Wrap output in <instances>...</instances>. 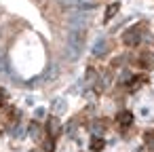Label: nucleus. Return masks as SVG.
<instances>
[{
	"instance_id": "1",
	"label": "nucleus",
	"mask_w": 154,
	"mask_h": 152,
	"mask_svg": "<svg viewBox=\"0 0 154 152\" xmlns=\"http://www.w3.org/2000/svg\"><path fill=\"white\" fill-rule=\"evenodd\" d=\"M139 40H141L139 28H129V30L122 34V42H125V47H129V49H135V47L139 45Z\"/></svg>"
},
{
	"instance_id": "2",
	"label": "nucleus",
	"mask_w": 154,
	"mask_h": 152,
	"mask_svg": "<svg viewBox=\"0 0 154 152\" xmlns=\"http://www.w3.org/2000/svg\"><path fill=\"white\" fill-rule=\"evenodd\" d=\"M45 131H47V135H51L53 139H57L59 133H61V125H59V120H57L55 116H49V120H47V125H45Z\"/></svg>"
},
{
	"instance_id": "3",
	"label": "nucleus",
	"mask_w": 154,
	"mask_h": 152,
	"mask_svg": "<svg viewBox=\"0 0 154 152\" xmlns=\"http://www.w3.org/2000/svg\"><path fill=\"white\" fill-rule=\"evenodd\" d=\"M116 125H118V129H129V127L133 125V114H131L129 110L118 112V114H116Z\"/></svg>"
},
{
	"instance_id": "4",
	"label": "nucleus",
	"mask_w": 154,
	"mask_h": 152,
	"mask_svg": "<svg viewBox=\"0 0 154 152\" xmlns=\"http://www.w3.org/2000/svg\"><path fill=\"white\" fill-rule=\"evenodd\" d=\"M137 66L143 68V70H150V68H154V57L150 53H143V55L137 57Z\"/></svg>"
},
{
	"instance_id": "5",
	"label": "nucleus",
	"mask_w": 154,
	"mask_h": 152,
	"mask_svg": "<svg viewBox=\"0 0 154 152\" xmlns=\"http://www.w3.org/2000/svg\"><path fill=\"white\" fill-rule=\"evenodd\" d=\"M143 82H146V76H131V78L127 80V85H125V87H127L129 91H135V89H139Z\"/></svg>"
},
{
	"instance_id": "6",
	"label": "nucleus",
	"mask_w": 154,
	"mask_h": 152,
	"mask_svg": "<svg viewBox=\"0 0 154 152\" xmlns=\"http://www.w3.org/2000/svg\"><path fill=\"white\" fill-rule=\"evenodd\" d=\"M89 148H91L93 152H101V150L106 148V139H103V137H99V135H93V137H91Z\"/></svg>"
},
{
	"instance_id": "7",
	"label": "nucleus",
	"mask_w": 154,
	"mask_h": 152,
	"mask_svg": "<svg viewBox=\"0 0 154 152\" xmlns=\"http://www.w3.org/2000/svg\"><path fill=\"white\" fill-rule=\"evenodd\" d=\"M5 118H7V123H17L19 120V110L17 108H13V106H9L7 110H5Z\"/></svg>"
},
{
	"instance_id": "8",
	"label": "nucleus",
	"mask_w": 154,
	"mask_h": 152,
	"mask_svg": "<svg viewBox=\"0 0 154 152\" xmlns=\"http://www.w3.org/2000/svg\"><path fill=\"white\" fill-rule=\"evenodd\" d=\"M30 131H32L34 139H40V137H42V129H40V125H38V123H32V125H30Z\"/></svg>"
},
{
	"instance_id": "9",
	"label": "nucleus",
	"mask_w": 154,
	"mask_h": 152,
	"mask_svg": "<svg viewBox=\"0 0 154 152\" xmlns=\"http://www.w3.org/2000/svg\"><path fill=\"white\" fill-rule=\"evenodd\" d=\"M45 152H55V139L51 135H47V139H45Z\"/></svg>"
},
{
	"instance_id": "10",
	"label": "nucleus",
	"mask_w": 154,
	"mask_h": 152,
	"mask_svg": "<svg viewBox=\"0 0 154 152\" xmlns=\"http://www.w3.org/2000/svg\"><path fill=\"white\" fill-rule=\"evenodd\" d=\"M7 104H9V95H7V91L2 87H0V110H5Z\"/></svg>"
},
{
	"instance_id": "11",
	"label": "nucleus",
	"mask_w": 154,
	"mask_h": 152,
	"mask_svg": "<svg viewBox=\"0 0 154 152\" xmlns=\"http://www.w3.org/2000/svg\"><path fill=\"white\" fill-rule=\"evenodd\" d=\"M118 11V2H114V5H110L108 7V11H106V21H110L112 17H114V13Z\"/></svg>"
},
{
	"instance_id": "12",
	"label": "nucleus",
	"mask_w": 154,
	"mask_h": 152,
	"mask_svg": "<svg viewBox=\"0 0 154 152\" xmlns=\"http://www.w3.org/2000/svg\"><path fill=\"white\" fill-rule=\"evenodd\" d=\"M146 144H148V150L154 152V131H148V135H146Z\"/></svg>"
}]
</instances>
